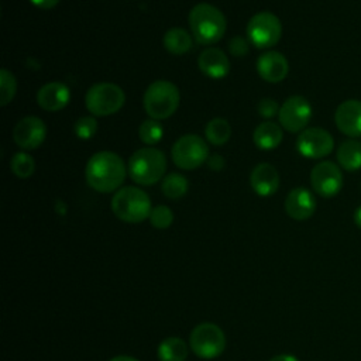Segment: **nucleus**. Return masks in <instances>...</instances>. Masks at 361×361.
<instances>
[{
  "label": "nucleus",
  "instance_id": "1",
  "mask_svg": "<svg viewBox=\"0 0 361 361\" xmlns=\"http://www.w3.org/2000/svg\"><path fill=\"white\" fill-rule=\"evenodd\" d=\"M127 168L120 155L113 151L93 154L85 169L87 185L100 193H110L124 183Z\"/></svg>",
  "mask_w": 361,
  "mask_h": 361
},
{
  "label": "nucleus",
  "instance_id": "2",
  "mask_svg": "<svg viewBox=\"0 0 361 361\" xmlns=\"http://www.w3.org/2000/svg\"><path fill=\"white\" fill-rule=\"evenodd\" d=\"M189 27L199 44L210 45L224 37L227 21L224 14L213 4L199 3L189 13Z\"/></svg>",
  "mask_w": 361,
  "mask_h": 361
},
{
  "label": "nucleus",
  "instance_id": "3",
  "mask_svg": "<svg viewBox=\"0 0 361 361\" xmlns=\"http://www.w3.org/2000/svg\"><path fill=\"white\" fill-rule=\"evenodd\" d=\"M127 169L135 183L151 186L164 178L166 172V157L161 149L154 147L140 148L130 157Z\"/></svg>",
  "mask_w": 361,
  "mask_h": 361
},
{
  "label": "nucleus",
  "instance_id": "4",
  "mask_svg": "<svg viewBox=\"0 0 361 361\" xmlns=\"http://www.w3.org/2000/svg\"><path fill=\"white\" fill-rule=\"evenodd\" d=\"M111 210L117 219L126 223H141L152 210L149 196L140 188H120L111 199Z\"/></svg>",
  "mask_w": 361,
  "mask_h": 361
},
{
  "label": "nucleus",
  "instance_id": "5",
  "mask_svg": "<svg viewBox=\"0 0 361 361\" xmlns=\"http://www.w3.org/2000/svg\"><path fill=\"white\" fill-rule=\"evenodd\" d=\"M179 89L172 82L162 79L152 82L147 87L142 99L147 114L158 121L171 117L179 107Z\"/></svg>",
  "mask_w": 361,
  "mask_h": 361
},
{
  "label": "nucleus",
  "instance_id": "6",
  "mask_svg": "<svg viewBox=\"0 0 361 361\" xmlns=\"http://www.w3.org/2000/svg\"><path fill=\"white\" fill-rule=\"evenodd\" d=\"M126 103L124 90L111 82H99L92 85L85 96L86 109L97 117L117 113Z\"/></svg>",
  "mask_w": 361,
  "mask_h": 361
},
{
  "label": "nucleus",
  "instance_id": "7",
  "mask_svg": "<svg viewBox=\"0 0 361 361\" xmlns=\"http://www.w3.org/2000/svg\"><path fill=\"white\" fill-rule=\"evenodd\" d=\"M189 344L192 351L203 360L217 358L226 348V336L214 323H200L190 331Z\"/></svg>",
  "mask_w": 361,
  "mask_h": 361
},
{
  "label": "nucleus",
  "instance_id": "8",
  "mask_svg": "<svg viewBox=\"0 0 361 361\" xmlns=\"http://www.w3.org/2000/svg\"><path fill=\"white\" fill-rule=\"evenodd\" d=\"M248 41L259 49H269L276 45L282 37V24L271 11L254 14L247 24Z\"/></svg>",
  "mask_w": 361,
  "mask_h": 361
},
{
  "label": "nucleus",
  "instance_id": "9",
  "mask_svg": "<svg viewBox=\"0 0 361 361\" xmlns=\"http://www.w3.org/2000/svg\"><path fill=\"white\" fill-rule=\"evenodd\" d=\"M171 157L178 168L192 171L209 158V145L200 135L185 134L175 141Z\"/></svg>",
  "mask_w": 361,
  "mask_h": 361
},
{
  "label": "nucleus",
  "instance_id": "10",
  "mask_svg": "<svg viewBox=\"0 0 361 361\" xmlns=\"http://www.w3.org/2000/svg\"><path fill=\"white\" fill-rule=\"evenodd\" d=\"M312 114L313 110L309 100L303 96L295 94L282 103L278 113V120L283 130L289 133H300L307 128Z\"/></svg>",
  "mask_w": 361,
  "mask_h": 361
},
{
  "label": "nucleus",
  "instance_id": "11",
  "mask_svg": "<svg viewBox=\"0 0 361 361\" xmlns=\"http://www.w3.org/2000/svg\"><path fill=\"white\" fill-rule=\"evenodd\" d=\"M334 148L333 135L322 127H309L299 133L296 138L298 152L310 159H320L327 157Z\"/></svg>",
  "mask_w": 361,
  "mask_h": 361
},
{
  "label": "nucleus",
  "instance_id": "12",
  "mask_svg": "<svg viewBox=\"0 0 361 361\" xmlns=\"http://www.w3.org/2000/svg\"><path fill=\"white\" fill-rule=\"evenodd\" d=\"M344 183L340 165L331 161H322L316 164L310 171L312 189L322 197L336 196Z\"/></svg>",
  "mask_w": 361,
  "mask_h": 361
},
{
  "label": "nucleus",
  "instance_id": "13",
  "mask_svg": "<svg viewBox=\"0 0 361 361\" xmlns=\"http://www.w3.org/2000/svg\"><path fill=\"white\" fill-rule=\"evenodd\" d=\"M47 137V126L37 116L23 117L13 130L14 142L23 149H35L38 148Z\"/></svg>",
  "mask_w": 361,
  "mask_h": 361
},
{
  "label": "nucleus",
  "instance_id": "14",
  "mask_svg": "<svg viewBox=\"0 0 361 361\" xmlns=\"http://www.w3.org/2000/svg\"><path fill=\"white\" fill-rule=\"evenodd\" d=\"M334 123L344 135L361 137V100L350 99L340 103L334 111Z\"/></svg>",
  "mask_w": 361,
  "mask_h": 361
},
{
  "label": "nucleus",
  "instance_id": "15",
  "mask_svg": "<svg viewBox=\"0 0 361 361\" xmlns=\"http://www.w3.org/2000/svg\"><path fill=\"white\" fill-rule=\"evenodd\" d=\"M314 195L306 188H295L285 197L286 214L298 221L307 220L316 212Z\"/></svg>",
  "mask_w": 361,
  "mask_h": 361
},
{
  "label": "nucleus",
  "instance_id": "16",
  "mask_svg": "<svg viewBox=\"0 0 361 361\" xmlns=\"http://www.w3.org/2000/svg\"><path fill=\"white\" fill-rule=\"evenodd\" d=\"M257 72L265 82L279 83L288 76L289 63L281 52L267 51L257 59Z\"/></svg>",
  "mask_w": 361,
  "mask_h": 361
},
{
  "label": "nucleus",
  "instance_id": "17",
  "mask_svg": "<svg viewBox=\"0 0 361 361\" xmlns=\"http://www.w3.org/2000/svg\"><path fill=\"white\" fill-rule=\"evenodd\" d=\"M279 182L281 179L276 168L268 162L258 164L250 175V185L261 197L272 196L278 190Z\"/></svg>",
  "mask_w": 361,
  "mask_h": 361
},
{
  "label": "nucleus",
  "instance_id": "18",
  "mask_svg": "<svg viewBox=\"0 0 361 361\" xmlns=\"http://www.w3.org/2000/svg\"><path fill=\"white\" fill-rule=\"evenodd\" d=\"M71 90L63 82H48L37 93V102L47 111H58L68 106Z\"/></svg>",
  "mask_w": 361,
  "mask_h": 361
},
{
  "label": "nucleus",
  "instance_id": "19",
  "mask_svg": "<svg viewBox=\"0 0 361 361\" xmlns=\"http://www.w3.org/2000/svg\"><path fill=\"white\" fill-rule=\"evenodd\" d=\"M197 65L202 73L212 79H221L230 72V62L220 48H207L200 52Z\"/></svg>",
  "mask_w": 361,
  "mask_h": 361
},
{
  "label": "nucleus",
  "instance_id": "20",
  "mask_svg": "<svg viewBox=\"0 0 361 361\" xmlns=\"http://www.w3.org/2000/svg\"><path fill=\"white\" fill-rule=\"evenodd\" d=\"M282 138H283L282 128L274 121H262L255 127L252 134L254 144L264 151L276 148L282 142Z\"/></svg>",
  "mask_w": 361,
  "mask_h": 361
},
{
  "label": "nucleus",
  "instance_id": "21",
  "mask_svg": "<svg viewBox=\"0 0 361 361\" xmlns=\"http://www.w3.org/2000/svg\"><path fill=\"white\" fill-rule=\"evenodd\" d=\"M337 162L344 171H358L361 168V141L348 138L337 149Z\"/></svg>",
  "mask_w": 361,
  "mask_h": 361
},
{
  "label": "nucleus",
  "instance_id": "22",
  "mask_svg": "<svg viewBox=\"0 0 361 361\" xmlns=\"http://www.w3.org/2000/svg\"><path fill=\"white\" fill-rule=\"evenodd\" d=\"M192 45V35L183 28L173 27L164 35V47L169 54L183 55L190 51Z\"/></svg>",
  "mask_w": 361,
  "mask_h": 361
},
{
  "label": "nucleus",
  "instance_id": "23",
  "mask_svg": "<svg viewBox=\"0 0 361 361\" xmlns=\"http://www.w3.org/2000/svg\"><path fill=\"white\" fill-rule=\"evenodd\" d=\"M159 361H185L188 357V345L179 337L164 338L157 350Z\"/></svg>",
  "mask_w": 361,
  "mask_h": 361
},
{
  "label": "nucleus",
  "instance_id": "24",
  "mask_svg": "<svg viewBox=\"0 0 361 361\" xmlns=\"http://www.w3.org/2000/svg\"><path fill=\"white\" fill-rule=\"evenodd\" d=\"M206 140L213 145H224L231 135L230 123L223 117L212 118L204 128Z\"/></svg>",
  "mask_w": 361,
  "mask_h": 361
},
{
  "label": "nucleus",
  "instance_id": "25",
  "mask_svg": "<svg viewBox=\"0 0 361 361\" xmlns=\"http://www.w3.org/2000/svg\"><path fill=\"white\" fill-rule=\"evenodd\" d=\"M188 188H189V182L188 179L180 175V173H176V172H172L169 175H166L162 180V193L168 197V199H172V200H176V199H180L186 195L188 192Z\"/></svg>",
  "mask_w": 361,
  "mask_h": 361
},
{
  "label": "nucleus",
  "instance_id": "26",
  "mask_svg": "<svg viewBox=\"0 0 361 361\" xmlns=\"http://www.w3.org/2000/svg\"><path fill=\"white\" fill-rule=\"evenodd\" d=\"M10 168L17 178L27 179L35 171V161L27 152H16L10 161Z\"/></svg>",
  "mask_w": 361,
  "mask_h": 361
},
{
  "label": "nucleus",
  "instance_id": "27",
  "mask_svg": "<svg viewBox=\"0 0 361 361\" xmlns=\"http://www.w3.org/2000/svg\"><path fill=\"white\" fill-rule=\"evenodd\" d=\"M140 140L147 145H154L162 140L164 135V127L162 124L155 118H147L140 124L138 128Z\"/></svg>",
  "mask_w": 361,
  "mask_h": 361
},
{
  "label": "nucleus",
  "instance_id": "28",
  "mask_svg": "<svg viewBox=\"0 0 361 361\" xmlns=\"http://www.w3.org/2000/svg\"><path fill=\"white\" fill-rule=\"evenodd\" d=\"M17 92V80L14 75L3 68L0 69V106L8 104Z\"/></svg>",
  "mask_w": 361,
  "mask_h": 361
},
{
  "label": "nucleus",
  "instance_id": "29",
  "mask_svg": "<svg viewBox=\"0 0 361 361\" xmlns=\"http://www.w3.org/2000/svg\"><path fill=\"white\" fill-rule=\"evenodd\" d=\"M148 219H149V223L152 227H155L158 230H165L173 223V213L168 206L159 204V206L152 207Z\"/></svg>",
  "mask_w": 361,
  "mask_h": 361
},
{
  "label": "nucleus",
  "instance_id": "30",
  "mask_svg": "<svg viewBox=\"0 0 361 361\" xmlns=\"http://www.w3.org/2000/svg\"><path fill=\"white\" fill-rule=\"evenodd\" d=\"M97 120L93 116H83L76 120L75 123V135L80 140H89L92 138L97 131Z\"/></svg>",
  "mask_w": 361,
  "mask_h": 361
},
{
  "label": "nucleus",
  "instance_id": "31",
  "mask_svg": "<svg viewBox=\"0 0 361 361\" xmlns=\"http://www.w3.org/2000/svg\"><path fill=\"white\" fill-rule=\"evenodd\" d=\"M279 109L281 106L278 104V102L271 97H264L257 104V110L264 118H272L279 113Z\"/></svg>",
  "mask_w": 361,
  "mask_h": 361
},
{
  "label": "nucleus",
  "instance_id": "32",
  "mask_svg": "<svg viewBox=\"0 0 361 361\" xmlns=\"http://www.w3.org/2000/svg\"><path fill=\"white\" fill-rule=\"evenodd\" d=\"M228 51L234 56H244L248 54L250 47L244 37H234L228 42Z\"/></svg>",
  "mask_w": 361,
  "mask_h": 361
},
{
  "label": "nucleus",
  "instance_id": "33",
  "mask_svg": "<svg viewBox=\"0 0 361 361\" xmlns=\"http://www.w3.org/2000/svg\"><path fill=\"white\" fill-rule=\"evenodd\" d=\"M224 159H223V157L221 155H212L210 158H207V165H209V168L210 169H214V171H220V169H223V166H224Z\"/></svg>",
  "mask_w": 361,
  "mask_h": 361
},
{
  "label": "nucleus",
  "instance_id": "34",
  "mask_svg": "<svg viewBox=\"0 0 361 361\" xmlns=\"http://www.w3.org/2000/svg\"><path fill=\"white\" fill-rule=\"evenodd\" d=\"M34 6H37L38 8H44V10H49L54 8L59 0H30Z\"/></svg>",
  "mask_w": 361,
  "mask_h": 361
},
{
  "label": "nucleus",
  "instance_id": "35",
  "mask_svg": "<svg viewBox=\"0 0 361 361\" xmlns=\"http://www.w3.org/2000/svg\"><path fill=\"white\" fill-rule=\"evenodd\" d=\"M268 361H299V360L292 354H279V355L269 358Z\"/></svg>",
  "mask_w": 361,
  "mask_h": 361
},
{
  "label": "nucleus",
  "instance_id": "36",
  "mask_svg": "<svg viewBox=\"0 0 361 361\" xmlns=\"http://www.w3.org/2000/svg\"><path fill=\"white\" fill-rule=\"evenodd\" d=\"M354 223L358 228H361V206H358L354 212Z\"/></svg>",
  "mask_w": 361,
  "mask_h": 361
},
{
  "label": "nucleus",
  "instance_id": "37",
  "mask_svg": "<svg viewBox=\"0 0 361 361\" xmlns=\"http://www.w3.org/2000/svg\"><path fill=\"white\" fill-rule=\"evenodd\" d=\"M110 361H138V360L130 355H117V357H113Z\"/></svg>",
  "mask_w": 361,
  "mask_h": 361
}]
</instances>
